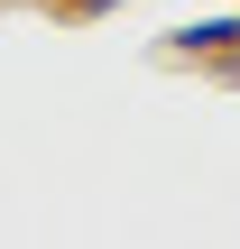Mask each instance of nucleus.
<instances>
[{"instance_id":"f257e3e1","label":"nucleus","mask_w":240,"mask_h":249,"mask_svg":"<svg viewBox=\"0 0 240 249\" xmlns=\"http://www.w3.org/2000/svg\"><path fill=\"white\" fill-rule=\"evenodd\" d=\"M240 37V18H203V28H176V55H222Z\"/></svg>"}]
</instances>
